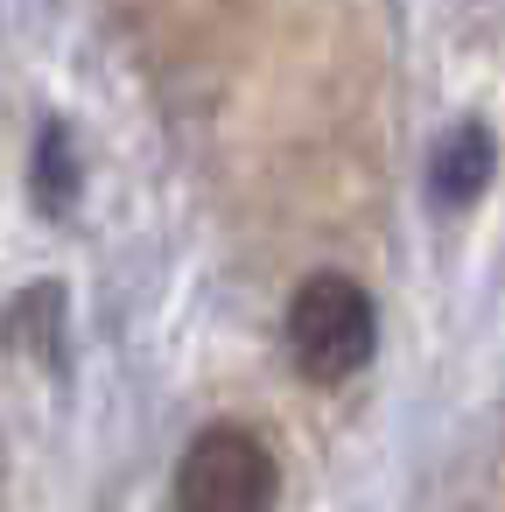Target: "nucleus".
Wrapping results in <instances>:
<instances>
[{
	"instance_id": "7ed1b4c3",
	"label": "nucleus",
	"mask_w": 505,
	"mask_h": 512,
	"mask_svg": "<svg viewBox=\"0 0 505 512\" xmlns=\"http://www.w3.org/2000/svg\"><path fill=\"white\" fill-rule=\"evenodd\" d=\"M491 183V134L484 127H456L435 155V197L442 204H470Z\"/></svg>"
},
{
	"instance_id": "f257e3e1",
	"label": "nucleus",
	"mask_w": 505,
	"mask_h": 512,
	"mask_svg": "<svg viewBox=\"0 0 505 512\" xmlns=\"http://www.w3.org/2000/svg\"><path fill=\"white\" fill-rule=\"evenodd\" d=\"M288 351H295V365H302L316 386H337V379L365 372L372 351H379L372 295H365L351 274H316V281H302L295 302H288Z\"/></svg>"
},
{
	"instance_id": "f03ea898",
	"label": "nucleus",
	"mask_w": 505,
	"mask_h": 512,
	"mask_svg": "<svg viewBox=\"0 0 505 512\" xmlns=\"http://www.w3.org/2000/svg\"><path fill=\"white\" fill-rule=\"evenodd\" d=\"M281 470L260 435L204 428L176 463V512H274Z\"/></svg>"
}]
</instances>
